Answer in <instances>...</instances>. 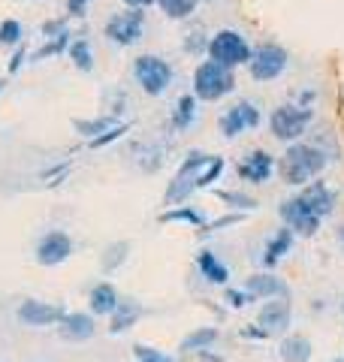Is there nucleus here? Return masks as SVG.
<instances>
[{
  "label": "nucleus",
  "instance_id": "41",
  "mask_svg": "<svg viewBox=\"0 0 344 362\" xmlns=\"http://www.w3.org/2000/svg\"><path fill=\"white\" fill-rule=\"evenodd\" d=\"M0 90H4V78H0Z\"/></svg>",
  "mask_w": 344,
  "mask_h": 362
},
{
  "label": "nucleus",
  "instance_id": "24",
  "mask_svg": "<svg viewBox=\"0 0 344 362\" xmlns=\"http://www.w3.org/2000/svg\"><path fill=\"white\" fill-rule=\"evenodd\" d=\"M217 338H221V332H217L214 326H200V329H193L185 341H181V350H209Z\"/></svg>",
  "mask_w": 344,
  "mask_h": 362
},
{
  "label": "nucleus",
  "instance_id": "30",
  "mask_svg": "<svg viewBox=\"0 0 344 362\" xmlns=\"http://www.w3.org/2000/svg\"><path fill=\"white\" fill-rule=\"evenodd\" d=\"M164 223H172V221H185V223H202V214L200 211H193L188 206H172L164 218H160Z\"/></svg>",
  "mask_w": 344,
  "mask_h": 362
},
{
  "label": "nucleus",
  "instance_id": "13",
  "mask_svg": "<svg viewBox=\"0 0 344 362\" xmlns=\"http://www.w3.org/2000/svg\"><path fill=\"white\" fill-rule=\"evenodd\" d=\"M67 311L64 305H55V302H45V299H25L18 305V323L30 326V329H45V326H57V320H61Z\"/></svg>",
  "mask_w": 344,
  "mask_h": 362
},
{
  "label": "nucleus",
  "instance_id": "2",
  "mask_svg": "<svg viewBox=\"0 0 344 362\" xmlns=\"http://www.w3.org/2000/svg\"><path fill=\"white\" fill-rule=\"evenodd\" d=\"M326 151L317 148L311 142H290V148L284 151L281 163H278V173L284 178V185H293V187H302L308 181H314L320 173L326 169Z\"/></svg>",
  "mask_w": 344,
  "mask_h": 362
},
{
  "label": "nucleus",
  "instance_id": "14",
  "mask_svg": "<svg viewBox=\"0 0 344 362\" xmlns=\"http://www.w3.org/2000/svg\"><path fill=\"white\" fill-rule=\"evenodd\" d=\"M57 335H61L64 341H73V344L91 341V338L97 335V320H94V314L67 311L61 320H57Z\"/></svg>",
  "mask_w": 344,
  "mask_h": 362
},
{
  "label": "nucleus",
  "instance_id": "35",
  "mask_svg": "<svg viewBox=\"0 0 344 362\" xmlns=\"http://www.w3.org/2000/svg\"><path fill=\"white\" fill-rule=\"evenodd\" d=\"M91 4H94V0H67V13L76 16V18H82Z\"/></svg>",
  "mask_w": 344,
  "mask_h": 362
},
{
  "label": "nucleus",
  "instance_id": "21",
  "mask_svg": "<svg viewBox=\"0 0 344 362\" xmlns=\"http://www.w3.org/2000/svg\"><path fill=\"white\" fill-rule=\"evenodd\" d=\"M197 266H200V272H202V278L209 281V284H227L229 281V269L217 259V254H212V251H202L200 257H197Z\"/></svg>",
  "mask_w": 344,
  "mask_h": 362
},
{
  "label": "nucleus",
  "instance_id": "43",
  "mask_svg": "<svg viewBox=\"0 0 344 362\" xmlns=\"http://www.w3.org/2000/svg\"><path fill=\"white\" fill-rule=\"evenodd\" d=\"M341 308H344V305H341Z\"/></svg>",
  "mask_w": 344,
  "mask_h": 362
},
{
  "label": "nucleus",
  "instance_id": "3",
  "mask_svg": "<svg viewBox=\"0 0 344 362\" xmlns=\"http://www.w3.org/2000/svg\"><path fill=\"white\" fill-rule=\"evenodd\" d=\"M236 90V76L233 70L214 64V61H202L197 70H193V97L200 103H214V100H224L227 94Z\"/></svg>",
  "mask_w": 344,
  "mask_h": 362
},
{
  "label": "nucleus",
  "instance_id": "19",
  "mask_svg": "<svg viewBox=\"0 0 344 362\" xmlns=\"http://www.w3.org/2000/svg\"><path fill=\"white\" fill-rule=\"evenodd\" d=\"M293 239H296V235H293L290 230H287V226H281V230H278V233H275L272 239H269L266 251H263V266H266V269L278 266L281 259H284L287 254H290V247H293Z\"/></svg>",
  "mask_w": 344,
  "mask_h": 362
},
{
  "label": "nucleus",
  "instance_id": "11",
  "mask_svg": "<svg viewBox=\"0 0 344 362\" xmlns=\"http://www.w3.org/2000/svg\"><path fill=\"white\" fill-rule=\"evenodd\" d=\"M33 257H37V263L45 266V269L67 263V259L73 257V239H70V233H64V230L42 233L37 247H33Z\"/></svg>",
  "mask_w": 344,
  "mask_h": 362
},
{
  "label": "nucleus",
  "instance_id": "20",
  "mask_svg": "<svg viewBox=\"0 0 344 362\" xmlns=\"http://www.w3.org/2000/svg\"><path fill=\"white\" fill-rule=\"evenodd\" d=\"M278 354L284 362H308L314 354V347H311V338H305V335H287L281 347H278Z\"/></svg>",
  "mask_w": 344,
  "mask_h": 362
},
{
  "label": "nucleus",
  "instance_id": "10",
  "mask_svg": "<svg viewBox=\"0 0 344 362\" xmlns=\"http://www.w3.org/2000/svg\"><path fill=\"white\" fill-rule=\"evenodd\" d=\"M260 109L251 103V100H239L236 106H229L221 118H217V130H221L224 139H236L245 130H257L260 127Z\"/></svg>",
  "mask_w": 344,
  "mask_h": 362
},
{
  "label": "nucleus",
  "instance_id": "22",
  "mask_svg": "<svg viewBox=\"0 0 344 362\" xmlns=\"http://www.w3.org/2000/svg\"><path fill=\"white\" fill-rule=\"evenodd\" d=\"M197 106H200V100L193 97V94L178 97L176 100V109H172V127H176V130H188L190 124L197 121Z\"/></svg>",
  "mask_w": 344,
  "mask_h": 362
},
{
  "label": "nucleus",
  "instance_id": "29",
  "mask_svg": "<svg viewBox=\"0 0 344 362\" xmlns=\"http://www.w3.org/2000/svg\"><path fill=\"white\" fill-rule=\"evenodd\" d=\"M157 6L164 9L169 18L181 21V18H190L193 16V9H197V0H157Z\"/></svg>",
  "mask_w": 344,
  "mask_h": 362
},
{
  "label": "nucleus",
  "instance_id": "6",
  "mask_svg": "<svg viewBox=\"0 0 344 362\" xmlns=\"http://www.w3.org/2000/svg\"><path fill=\"white\" fill-rule=\"evenodd\" d=\"M172 64L160 54H139L133 61V78L148 97H160L166 94L169 85H172Z\"/></svg>",
  "mask_w": 344,
  "mask_h": 362
},
{
  "label": "nucleus",
  "instance_id": "7",
  "mask_svg": "<svg viewBox=\"0 0 344 362\" xmlns=\"http://www.w3.org/2000/svg\"><path fill=\"white\" fill-rule=\"evenodd\" d=\"M287 49L275 42H263L257 49H251V61H248V73L254 82H275L278 76L287 70Z\"/></svg>",
  "mask_w": 344,
  "mask_h": 362
},
{
  "label": "nucleus",
  "instance_id": "28",
  "mask_svg": "<svg viewBox=\"0 0 344 362\" xmlns=\"http://www.w3.org/2000/svg\"><path fill=\"white\" fill-rule=\"evenodd\" d=\"M73 127L79 130V136H85V139H97L100 133L115 127V121L109 115H103V118H94V121H73Z\"/></svg>",
  "mask_w": 344,
  "mask_h": 362
},
{
  "label": "nucleus",
  "instance_id": "32",
  "mask_svg": "<svg viewBox=\"0 0 344 362\" xmlns=\"http://www.w3.org/2000/svg\"><path fill=\"white\" fill-rule=\"evenodd\" d=\"M221 199L229 202L233 209H242V211L257 209V199H251V197H245V194H236V190H221Z\"/></svg>",
  "mask_w": 344,
  "mask_h": 362
},
{
  "label": "nucleus",
  "instance_id": "17",
  "mask_svg": "<svg viewBox=\"0 0 344 362\" xmlns=\"http://www.w3.org/2000/svg\"><path fill=\"white\" fill-rule=\"evenodd\" d=\"M118 290H115V284H109V281H100V284L91 287L88 293V314L94 317H109L115 308H118Z\"/></svg>",
  "mask_w": 344,
  "mask_h": 362
},
{
  "label": "nucleus",
  "instance_id": "9",
  "mask_svg": "<svg viewBox=\"0 0 344 362\" xmlns=\"http://www.w3.org/2000/svg\"><path fill=\"white\" fill-rule=\"evenodd\" d=\"M142 33H145V13L142 9H124V13L109 16V21H106V37L115 45H121V49L139 42Z\"/></svg>",
  "mask_w": 344,
  "mask_h": 362
},
{
  "label": "nucleus",
  "instance_id": "25",
  "mask_svg": "<svg viewBox=\"0 0 344 362\" xmlns=\"http://www.w3.org/2000/svg\"><path fill=\"white\" fill-rule=\"evenodd\" d=\"M127 254H130V245H127V242H112L106 251H103L100 269H103V272H115L121 263H127Z\"/></svg>",
  "mask_w": 344,
  "mask_h": 362
},
{
  "label": "nucleus",
  "instance_id": "38",
  "mask_svg": "<svg viewBox=\"0 0 344 362\" xmlns=\"http://www.w3.org/2000/svg\"><path fill=\"white\" fill-rule=\"evenodd\" d=\"M21 58H25V45H18V52H16V58L9 61V73H16L18 66H21Z\"/></svg>",
  "mask_w": 344,
  "mask_h": 362
},
{
  "label": "nucleus",
  "instance_id": "23",
  "mask_svg": "<svg viewBox=\"0 0 344 362\" xmlns=\"http://www.w3.org/2000/svg\"><path fill=\"white\" fill-rule=\"evenodd\" d=\"M67 54H70V61L79 73H91L94 70V52H91V42L82 37V40H73L67 45Z\"/></svg>",
  "mask_w": 344,
  "mask_h": 362
},
{
  "label": "nucleus",
  "instance_id": "26",
  "mask_svg": "<svg viewBox=\"0 0 344 362\" xmlns=\"http://www.w3.org/2000/svg\"><path fill=\"white\" fill-rule=\"evenodd\" d=\"M67 45H70V30H64V33H57V37H49V42L42 45V49H37L30 54L33 61H45V58H55V54H64L67 52Z\"/></svg>",
  "mask_w": 344,
  "mask_h": 362
},
{
  "label": "nucleus",
  "instance_id": "12",
  "mask_svg": "<svg viewBox=\"0 0 344 362\" xmlns=\"http://www.w3.org/2000/svg\"><path fill=\"white\" fill-rule=\"evenodd\" d=\"M257 326L260 335H284L293 326V305L290 296H278V299H266L257 314Z\"/></svg>",
  "mask_w": 344,
  "mask_h": 362
},
{
  "label": "nucleus",
  "instance_id": "8",
  "mask_svg": "<svg viewBox=\"0 0 344 362\" xmlns=\"http://www.w3.org/2000/svg\"><path fill=\"white\" fill-rule=\"evenodd\" d=\"M281 221L284 226L290 230L293 235H314L320 230V223H323V218L314 211V206L308 202L302 194H296L290 199H284L281 206Z\"/></svg>",
  "mask_w": 344,
  "mask_h": 362
},
{
  "label": "nucleus",
  "instance_id": "18",
  "mask_svg": "<svg viewBox=\"0 0 344 362\" xmlns=\"http://www.w3.org/2000/svg\"><path fill=\"white\" fill-rule=\"evenodd\" d=\"M142 317V305L139 302H133V299H121L118 302V308H115L109 314V332L112 335H121V332H127L130 326L136 323Z\"/></svg>",
  "mask_w": 344,
  "mask_h": 362
},
{
  "label": "nucleus",
  "instance_id": "37",
  "mask_svg": "<svg viewBox=\"0 0 344 362\" xmlns=\"http://www.w3.org/2000/svg\"><path fill=\"white\" fill-rule=\"evenodd\" d=\"M151 4H157V0H124V6H127V9H145Z\"/></svg>",
  "mask_w": 344,
  "mask_h": 362
},
{
  "label": "nucleus",
  "instance_id": "42",
  "mask_svg": "<svg viewBox=\"0 0 344 362\" xmlns=\"http://www.w3.org/2000/svg\"><path fill=\"white\" fill-rule=\"evenodd\" d=\"M332 362H344V359H332Z\"/></svg>",
  "mask_w": 344,
  "mask_h": 362
},
{
  "label": "nucleus",
  "instance_id": "1",
  "mask_svg": "<svg viewBox=\"0 0 344 362\" xmlns=\"http://www.w3.org/2000/svg\"><path fill=\"white\" fill-rule=\"evenodd\" d=\"M221 173H224V160H221V157H212V154H202V151H190L185 160H181L178 173L172 175L164 202L169 209L181 206V202H185L193 190H202V187H209L212 181L221 178Z\"/></svg>",
  "mask_w": 344,
  "mask_h": 362
},
{
  "label": "nucleus",
  "instance_id": "36",
  "mask_svg": "<svg viewBox=\"0 0 344 362\" xmlns=\"http://www.w3.org/2000/svg\"><path fill=\"white\" fill-rule=\"evenodd\" d=\"M67 28H64V21H45L42 25V37L49 40V37H57V33H64Z\"/></svg>",
  "mask_w": 344,
  "mask_h": 362
},
{
  "label": "nucleus",
  "instance_id": "31",
  "mask_svg": "<svg viewBox=\"0 0 344 362\" xmlns=\"http://www.w3.org/2000/svg\"><path fill=\"white\" fill-rule=\"evenodd\" d=\"M133 354H136V362H178V359L166 356L164 350L148 347V344H136V347H133Z\"/></svg>",
  "mask_w": 344,
  "mask_h": 362
},
{
  "label": "nucleus",
  "instance_id": "40",
  "mask_svg": "<svg viewBox=\"0 0 344 362\" xmlns=\"http://www.w3.org/2000/svg\"><path fill=\"white\" fill-rule=\"evenodd\" d=\"M197 4H212V0H197Z\"/></svg>",
  "mask_w": 344,
  "mask_h": 362
},
{
  "label": "nucleus",
  "instance_id": "5",
  "mask_svg": "<svg viewBox=\"0 0 344 362\" xmlns=\"http://www.w3.org/2000/svg\"><path fill=\"white\" fill-rule=\"evenodd\" d=\"M311 121H314V109L296 106V103H284L278 109H272L269 130H272L275 139H281V142H299Z\"/></svg>",
  "mask_w": 344,
  "mask_h": 362
},
{
  "label": "nucleus",
  "instance_id": "34",
  "mask_svg": "<svg viewBox=\"0 0 344 362\" xmlns=\"http://www.w3.org/2000/svg\"><path fill=\"white\" fill-rule=\"evenodd\" d=\"M248 302H254V299H251L245 290H227V305H233V308H245Z\"/></svg>",
  "mask_w": 344,
  "mask_h": 362
},
{
  "label": "nucleus",
  "instance_id": "39",
  "mask_svg": "<svg viewBox=\"0 0 344 362\" xmlns=\"http://www.w3.org/2000/svg\"><path fill=\"white\" fill-rule=\"evenodd\" d=\"M338 242H341V247H344V226H338Z\"/></svg>",
  "mask_w": 344,
  "mask_h": 362
},
{
  "label": "nucleus",
  "instance_id": "33",
  "mask_svg": "<svg viewBox=\"0 0 344 362\" xmlns=\"http://www.w3.org/2000/svg\"><path fill=\"white\" fill-rule=\"evenodd\" d=\"M205 49H209V40H205V33H202L200 28H193V30L188 33L185 52H190V54H200V52H205Z\"/></svg>",
  "mask_w": 344,
  "mask_h": 362
},
{
  "label": "nucleus",
  "instance_id": "27",
  "mask_svg": "<svg viewBox=\"0 0 344 362\" xmlns=\"http://www.w3.org/2000/svg\"><path fill=\"white\" fill-rule=\"evenodd\" d=\"M21 40H25V28H21L18 18H4L0 21V45L13 49V45H21Z\"/></svg>",
  "mask_w": 344,
  "mask_h": 362
},
{
  "label": "nucleus",
  "instance_id": "4",
  "mask_svg": "<svg viewBox=\"0 0 344 362\" xmlns=\"http://www.w3.org/2000/svg\"><path fill=\"white\" fill-rule=\"evenodd\" d=\"M205 52H209V61L227 66V70L248 66V61H251V45H248V40L239 30H229V28L217 30L214 37L209 40V49H205Z\"/></svg>",
  "mask_w": 344,
  "mask_h": 362
},
{
  "label": "nucleus",
  "instance_id": "16",
  "mask_svg": "<svg viewBox=\"0 0 344 362\" xmlns=\"http://www.w3.org/2000/svg\"><path fill=\"white\" fill-rule=\"evenodd\" d=\"M251 299H278V296H290L287 284L278 275H269V272H260V275H251L242 287Z\"/></svg>",
  "mask_w": 344,
  "mask_h": 362
},
{
  "label": "nucleus",
  "instance_id": "15",
  "mask_svg": "<svg viewBox=\"0 0 344 362\" xmlns=\"http://www.w3.org/2000/svg\"><path fill=\"white\" fill-rule=\"evenodd\" d=\"M275 173V157L269 151H251L242 163H239V178L254 181V185H266Z\"/></svg>",
  "mask_w": 344,
  "mask_h": 362
}]
</instances>
